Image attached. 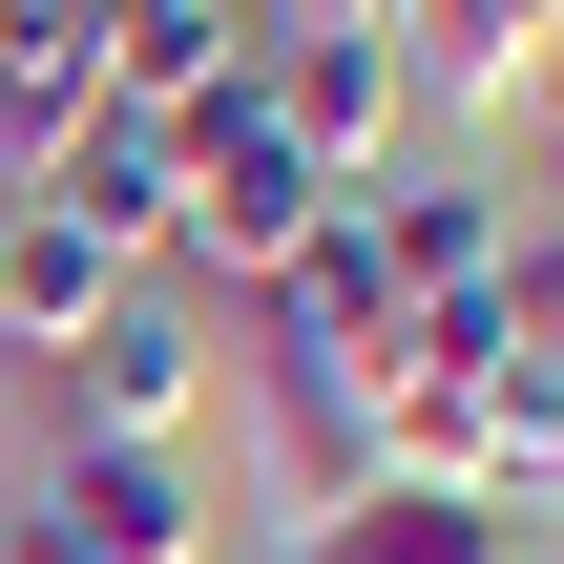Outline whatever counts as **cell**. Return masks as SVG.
<instances>
[{
	"label": "cell",
	"instance_id": "6da1fadb",
	"mask_svg": "<svg viewBox=\"0 0 564 564\" xmlns=\"http://www.w3.org/2000/svg\"><path fill=\"white\" fill-rule=\"evenodd\" d=\"M167 167H188V230H167V272L188 293H272L293 251H314V209H335V167L272 126V84L230 63L209 105H167Z\"/></svg>",
	"mask_w": 564,
	"mask_h": 564
},
{
	"label": "cell",
	"instance_id": "7a4b0ae2",
	"mask_svg": "<svg viewBox=\"0 0 564 564\" xmlns=\"http://www.w3.org/2000/svg\"><path fill=\"white\" fill-rule=\"evenodd\" d=\"M188 398H209V293L188 272H126L63 356H42V440H188Z\"/></svg>",
	"mask_w": 564,
	"mask_h": 564
},
{
	"label": "cell",
	"instance_id": "3957f363",
	"mask_svg": "<svg viewBox=\"0 0 564 564\" xmlns=\"http://www.w3.org/2000/svg\"><path fill=\"white\" fill-rule=\"evenodd\" d=\"M0 564H209V502L147 440H42V481L0 502Z\"/></svg>",
	"mask_w": 564,
	"mask_h": 564
},
{
	"label": "cell",
	"instance_id": "277c9868",
	"mask_svg": "<svg viewBox=\"0 0 564 564\" xmlns=\"http://www.w3.org/2000/svg\"><path fill=\"white\" fill-rule=\"evenodd\" d=\"M230 377H251V440H272V502H293V523H335L356 481H398V460H377V356H356V335L251 314V356H230Z\"/></svg>",
	"mask_w": 564,
	"mask_h": 564
},
{
	"label": "cell",
	"instance_id": "5b68a950",
	"mask_svg": "<svg viewBox=\"0 0 564 564\" xmlns=\"http://www.w3.org/2000/svg\"><path fill=\"white\" fill-rule=\"evenodd\" d=\"M251 84H272V126H293L335 188H377V167H398V105H419V63H398L377 21H272V42H251Z\"/></svg>",
	"mask_w": 564,
	"mask_h": 564
},
{
	"label": "cell",
	"instance_id": "8992f818",
	"mask_svg": "<svg viewBox=\"0 0 564 564\" xmlns=\"http://www.w3.org/2000/svg\"><path fill=\"white\" fill-rule=\"evenodd\" d=\"M356 209H377V272H398V314H419V293H502V230H523V188H481V167H377Z\"/></svg>",
	"mask_w": 564,
	"mask_h": 564
},
{
	"label": "cell",
	"instance_id": "52a82bcc",
	"mask_svg": "<svg viewBox=\"0 0 564 564\" xmlns=\"http://www.w3.org/2000/svg\"><path fill=\"white\" fill-rule=\"evenodd\" d=\"M42 209H63V230H105L126 272H167V230H188V167H167V126H147V105H105V126L42 167Z\"/></svg>",
	"mask_w": 564,
	"mask_h": 564
},
{
	"label": "cell",
	"instance_id": "ba28073f",
	"mask_svg": "<svg viewBox=\"0 0 564 564\" xmlns=\"http://www.w3.org/2000/svg\"><path fill=\"white\" fill-rule=\"evenodd\" d=\"M293 564H523V523L481 481H356L335 523H293Z\"/></svg>",
	"mask_w": 564,
	"mask_h": 564
},
{
	"label": "cell",
	"instance_id": "9c48e42d",
	"mask_svg": "<svg viewBox=\"0 0 564 564\" xmlns=\"http://www.w3.org/2000/svg\"><path fill=\"white\" fill-rule=\"evenodd\" d=\"M105 293H126V251H105V230H63V209L21 188V209H0V356H63Z\"/></svg>",
	"mask_w": 564,
	"mask_h": 564
},
{
	"label": "cell",
	"instance_id": "30bf717a",
	"mask_svg": "<svg viewBox=\"0 0 564 564\" xmlns=\"http://www.w3.org/2000/svg\"><path fill=\"white\" fill-rule=\"evenodd\" d=\"M230 63H251V21H230V0H105V105H147V126H167V105H209Z\"/></svg>",
	"mask_w": 564,
	"mask_h": 564
},
{
	"label": "cell",
	"instance_id": "8fae6325",
	"mask_svg": "<svg viewBox=\"0 0 564 564\" xmlns=\"http://www.w3.org/2000/svg\"><path fill=\"white\" fill-rule=\"evenodd\" d=\"M544 42H564V0H419V21H398V63H419L440 105H523Z\"/></svg>",
	"mask_w": 564,
	"mask_h": 564
},
{
	"label": "cell",
	"instance_id": "7c38bea8",
	"mask_svg": "<svg viewBox=\"0 0 564 564\" xmlns=\"http://www.w3.org/2000/svg\"><path fill=\"white\" fill-rule=\"evenodd\" d=\"M251 314H293V335H356V356H377V335H398V272H377V209L335 188V209H314V251H293V272L251 293Z\"/></svg>",
	"mask_w": 564,
	"mask_h": 564
},
{
	"label": "cell",
	"instance_id": "4fadbf2b",
	"mask_svg": "<svg viewBox=\"0 0 564 564\" xmlns=\"http://www.w3.org/2000/svg\"><path fill=\"white\" fill-rule=\"evenodd\" d=\"M481 502H502V523L544 502V523H564V377H523V419H502V481H481Z\"/></svg>",
	"mask_w": 564,
	"mask_h": 564
},
{
	"label": "cell",
	"instance_id": "5bb4252c",
	"mask_svg": "<svg viewBox=\"0 0 564 564\" xmlns=\"http://www.w3.org/2000/svg\"><path fill=\"white\" fill-rule=\"evenodd\" d=\"M230 21H251V42H272V21H377V42H398L419 0H230Z\"/></svg>",
	"mask_w": 564,
	"mask_h": 564
},
{
	"label": "cell",
	"instance_id": "9a60e30c",
	"mask_svg": "<svg viewBox=\"0 0 564 564\" xmlns=\"http://www.w3.org/2000/svg\"><path fill=\"white\" fill-rule=\"evenodd\" d=\"M0 209H21V188H0Z\"/></svg>",
	"mask_w": 564,
	"mask_h": 564
}]
</instances>
